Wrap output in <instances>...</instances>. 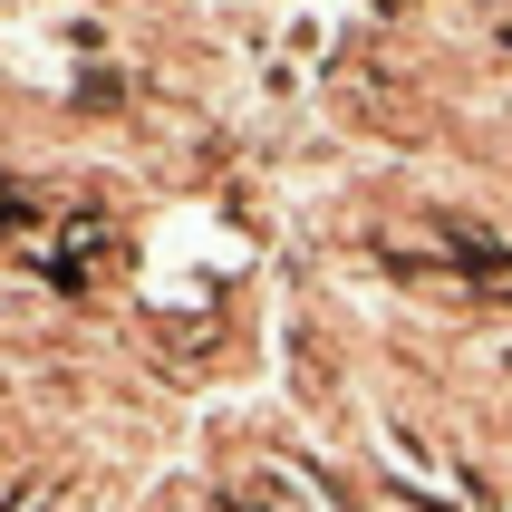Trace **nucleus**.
<instances>
[{
  "label": "nucleus",
  "instance_id": "f257e3e1",
  "mask_svg": "<svg viewBox=\"0 0 512 512\" xmlns=\"http://www.w3.org/2000/svg\"><path fill=\"white\" fill-rule=\"evenodd\" d=\"M97 252H107V223H97V213H68V223L49 232V271H58V281H87Z\"/></svg>",
  "mask_w": 512,
  "mask_h": 512
},
{
  "label": "nucleus",
  "instance_id": "f03ea898",
  "mask_svg": "<svg viewBox=\"0 0 512 512\" xmlns=\"http://www.w3.org/2000/svg\"><path fill=\"white\" fill-rule=\"evenodd\" d=\"M20 223H39V194H29V184H10V174H0V232H20Z\"/></svg>",
  "mask_w": 512,
  "mask_h": 512
},
{
  "label": "nucleus",
  "instance_id": "7ed1b4c3",
  "mask_svg": "<svg viewBox=\"0 0 512 512\" xmlns=\"http://www.w3.org/2000/svg\"><path fill=\"white\" fill-rule=\"evenodd\" d=\"M0 10H10V0H0Z\"/></svg>",
  "mask_w": 512,
  "mask_h": 512
}]
</instances>
